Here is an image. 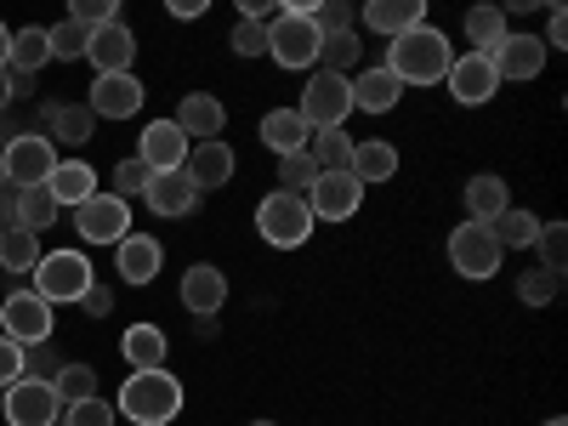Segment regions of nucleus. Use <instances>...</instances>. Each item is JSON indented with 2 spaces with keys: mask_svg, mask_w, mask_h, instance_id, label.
<instances>
[{
  "mask_svg": "<svg viewBox=\"0 0 568 426\" xmlns=\"http://www.w3.org/2000/svg\"><path fill=\"white\" fill-rule=\"evenodd\" d=\"M449 63H455V52H449L444 29L420 23V29H409V34H398V40L387 45V63H382V69H387L398 85H438V80L449 74Z\"/></svg>",
  "mask_w": 568,
  "mask_h": 426,
  "instance_id": "obj_1",
  "label": "nucleus"
},
{
  "mask_svg": "<svg viewBox=\"0 0 568 426\" xmlns=\"http://www.w3.org/2000/svg\"><path fill=\"white\" fill-rule=\"evenodd\" d=\"M114 415H125L136 426H171L182 415V382L171 369H131L120 382Z\"/></svg>",
  "mask_w": 568,
  "mask_h": 426,
  "instance_id": "obj_2",
  "label": "nucleus"
},
{
  "mask_svg": "<svg viewBox=\"0 0 568 426\" xmlns=\"http://www.w3.org/2000/svg\"><path fill=\"white\" fill-rule=\"evenodd\" d=\"M91 284H98V278H91V262H85L80 251H45V256L34 262V296H40L45 307L80 302Z\"/></svg>",
  "mask_w": 568,
  "mask_h": 426,
  "instance_id": "obj_3",
  "label": "nucleus"
},
{
  "mask_svg": "<svg viewBox=\"0 0 568 426\" xmlns=\"http://www.w3.org/2000/svg\"><path fill=\"white\" fill-rule=\"evenodd\" d=\"M318 45H324V34H318L313 12H278L267 23V58L278 69H313L318 63Z\"/></svg>",
  "mask_w": 568,
  "mask_h": 426,
  "instance_id": "obj_4",
  "label": "nucleus"
},
{
  "mask_svg": "<svg viewBox=\"0 0 568 426\" xmlns=\"http://www.w3.org/2000/svg\"><path fill=\"white\" fill-rule=\"evenodd\" d=\"M256 227H262V240L273 251H296L307 245V233H313V211H307V194H273L256 205Z\"/></svg>",
  "mask_w": 568,
  "mask_h": 426,
  "instance_id": "obj_5",
  "label": "nucleus"
},
{
  "mask_svg": "<svg viewBox=\"0 0 568 426\" xmlns=\"http://www.w3.org/2000/svg\"><path fill=\"white\" fill-rule=\"evenodd\" d=\"M296 114L307 120V131H342L347 114H353V85H347V74H324V69H318V74L307 80V91H302Z\"/></svg>",
  "mask_w": 568,
  "mask_h": 426,
  "instance_id": "obj_6",
  "label": "nucleus"
},
{
  "mask_svg": "<svg viewBox=\"0 0 568 426\" xmlns=\"http://www.w3.org/2000/svg\"><path fill=\"white\" fill-rule=\"evenodd\" d=\"M0 165H7V182L12 187H34L58 171V149L45 131H23V136H7L0 142Z\"/></svg>",
  "mask_w": 568,
  "mask_h": 426,
  "instance_id": "obj_7",
  "label": "nucleus"
},
{
  "mask_svg": "<svg viewBox=\"0 0 568 426\" xmlns=\"http://www.w3.org/2000/svg\"><path fill=\"white\" fill-rule=\"evenodd\" d=\"M500 240L484 227V222H460L455 233H449V262H455V273L460 278H495L500 273Z\"/></svg>",
  "mask_w": 568,
  "mask_h": 426,
  "instance_id": "obj_8",
  "label": "nucleus"
},
{
  "mask_svg": "<svg viewBox=\"0 0 568 426\" xmlns=\"http://www.w3.org/2000/svg\"><path fill=\"white\" fill-rule=\"evenodd\" d=\"M0 336L18 342V347H40V342H52V307H45L34 291H12V296H0Z\"/></svg>",
  "mask_w": 568,
  "mask_h": 426,
  "instance_id": "obj_9",
  "label": "nucleus"
},
{
  "mask_svg": "<svg viewBox=\"0 0 568 426\" xmlns=\"http://www.w3.org/2000/svg\"><path fill=\"white\" fill-rule=\"evenodd\" d=\"M74 227L85 245H120L131 233V205L120 194H91L85 205H74Z\"/></svg>",
  "mask_w": 568,
  "mask_h": 426,
  "instance_id": "obj_10",
  "label": "nucleus"
},
{
  "mask_svg": "<svg viewBox=\"0 0 568 426\" xmlns=\"http://www.w3.org/2000/svg\"><path fill=\"white\" fill-rule=\"evenodd\" d=\"M358 205H364V182L353 171H318V182L307 187L313 222H347Z\"/></svg>",
  "mask_w": 568,
  "mask_h": 426,
  "instance_id": "obj_11",
  "label": "nucleus"
},
{
  "mask_svg": "<svg viewBox=\"0 0 568 426\" xmlns=\"http://www.w3.org/2000/svg\"><path fill=\"white\" fill-rule=\"evenodd\" d=\"M0 415H7V426H58L63 420V404H58L52 382H12Z\"/></svg>",
  "mask_w": 568,
  "mask_h": 426,
  "instance_id": "obj_12",
  "label": "nucleus"
},
{
  "mask_svg": "<svg viewBox=\"0 0 568 426\" xmlns=\"http://www.w3.org/2000/svg\"><path fill=\"white\" fill-rule=\"evenodd\" d=\"M142 98H149V91H142L136 74H98L85 109H91V120H131L142 109Z\"/></svg>",
  "mask_w": 568,
  "mask_h": 426,
  "instance_id": "obj_13",
  "label": "nucleus"
},
{
  "mask_svg": "<svg viewBox=\"0 0 568 426\" xmlns=\"http://www.w3.org/2000/svg\"><path fill=\"white\" fill-rule=\"evenodd\" d=\"M222 125H227V109H222V98H211V91H187V98L176 103V131L187 142H222Z\"/></svg>",
  "mask_w": 568,
  "mask_h": 426,
  "instance_id": "obj_14",
  "label": "nucleus"
},
{
  "mask_svg": "<svg viewBox=\"0 0 568 426\" xmlns=\"http://www.w3.org/2000/svg\"><path fill=\"white\" fill-rule=\"evenodd\" d=\"M187 142L182 131H176V120H154L149 131H142V142H136V160L149 165V171H182L187 165Z\"/></svg>",
  "mask_w": 568,
  "mask_h": 426,
  "instance_id": "obj_15",
  "label": "nucleus"
},
{
  "mask_svg": "<svg viewBox=\"0 0 568 426\" xmlns=\"http://www.w3.org/2000/svg\"><path fill=\"white\" fill-rule=\"evenodd\" d=\"M489 69H495V80H535L546 69V45L535 34H506L489 52Z\"/></svg>",
  "mask_w": 568,
  "mask_h": 426,
  "instance_id": "obj_16",
  "label": "nucleus"
},
{
  "mask_svg": "<svg viewBox=\"0 0 568 426\" xmlns=\"http://www.w3.org/2000/svg\"><path fill=\"white\" fill-rule=\"evenodd\" d=\"M444 80H449V91H455V103H466V109L489 103L495 91H500V80H495V69H489V58H484V52H466V58H455Z\"/></svg>",
  "mask_w": 568,
  "mask_h": 426,
  "instance_id": "obj_17",
  "label": "nucleus"
},
{
  "mask_svg": "<svg viewBox=\"0 0 568 426\" xmlns=\"http://www.w3.org/2000/svg\"><path fill=\"white\" fill-rule=\"evenodd\" d=\"M85 58L98 74H131V58H136V40L125 23H103V29H91L85 40Z\"/></svg>",
  "mask_w": 568,
  "mask_h": 426,
  "instance_id": "obj_18",
  "label": "nucleus"
},
{
  "mask_svg": "<svg viewBox=\"0 0 568 426\" xmlns=\"http://www.w3.org/2000/svg\"><path fill=\"white\" fill-rule=\"evenodd\" d=\"M222 302H227V273H222V267L194 262V267L182 273V307H187V313L216 318V313H222Z\"/></svg>",
  "mask_w": 568,
  "mask_h": 426,
  "instance_id": "obj_19",
  "label": "nucleus"
},
{
  "mask_svg": "<svg viewBox=\"0 0 568 426\" xmlns=\"http://www.w3.org/2000/svg\"><path fill=\"white\" fill-rule=\"evenodd\" d=\"M142 200H149L154 216H187L200 205V187L187 182V171H154L149 187H142Z\"/></svg>",
  "mask_w": 568,
  "mask_h": 426,
  "instance_id": "obj_20",
  "label": "nucleus"
},
{
  "mask_svg": "<svg viewBox=\"0 0 568 426\" xmlns=\"http://www.w3.org/2000/svg\"><path fill=\"white\" fill-rule=\"evenodd\" d=\"M187 182H194L200 187V194H205V187H227L233 182V171H240V160H233V149H227V142H194V149H187Z\"/></svg>",
  "mask_w": 568,
  "mask_h": 426,
  "instance_id": "obj_21",
  "label": "nucleus"
},
{
  "mask_svg": "<svg viewBox=\"0 0 568 426\" xmlns=\"http://www.w3.org/2000/svg\"><path fill=\"white\" fill-rule=\"evenodd\" d=\"M114 273L125 284H154V273H160V240L154 233H125L114 245Z\"/></svg>",
  "mask_w": 568,
  "mask_h": 426,
  "instance_id": "obj_22",
  "label": "nucleus"
},
{
  "mask_svg": "<svg viewBox=\"0 0 568 426\" xmlns=\"http://www.w3.org/2000/svg\"><path fill=\"white\" fill-rule=\"evenodd\" d=\"M347 85H353V109H364V114H393L404 98V85L387 69H358V74H347Z\"/></svg>",
  "mask_w": 568,
  "mask_h": 426,
  "instance_id": "obj_23",
  "label": "nucleus"
},
{
  "mask_svg": "<svg viewBox=\"0 0 568 426\" xmlns=\"http://www.w3.org/2000/svg\"><path fill=\"white\" fill-rule=\"evenodd\" d=\"M364 23H369L375 34L398 40V34H409V29L426 23V0H369V7H364Z\"/></svg>",
  "mask_w": 568,
  "mask_h": 426,
  "instance_id": "obj_24",
  "label": "nucleus"
},
{
  "mask_svg": "<svg viewBox=\"0 0 568 426\" xmlns=\"http://www.w3.org/2000/svg\"><path fill=\"white\" fill-rule=\"evenodd\" d=\"M262 142L284 160V154H307L313 131H307V120L296 109H273V114H262Z\"/></svg>",
  "mask_w": 568,
  "mask_h": 426,
  "instance_id": "obj_25",
  "label": "nucleus"
},
{
  "mask_svg": "<svg viewBox=\"0 0 568 426\" xmlns=\"http://www.w3.org/2000/svg\"><path fill=\"white\" fill-rule=\"evenodd\" d=\"M347 171L369 187V182H393L398 176V149L393 142H382V136H369V142H353V160H347Z\"/></svg>",
  "mask_w": 568,
  "mask_h": 426,
  "instance_id": "obj_26",
  "label": "nucleus"
},
{
  "mask_svg": "<svg viewBox=\"0 0 568 426\" xmlns=\"http://www.w3.org/2000/svg\"><path fill=\"white\" fill-rule=\"evenodd\" d=\"M45 187H52L58 211H63V205H85L91 194H98V171H91L85 160H58V171L45 176Z\"/></svg>",
  "mask_w": 568,
  "mask_h": 426,
  "instance_id": "obj_27",
  "label": "nucleus"
},
{
  "mask_svg": "<svg viewBox=\"0 0 568 426\" xmlns=\"http://www.w3.org/2000/svg\"><path fill=\"white\" fill-rule=\"evenodd\" d=\"M120 358L131 369H165V329L160 324H131L120 336Z\"/></svg>",
  "mask_w": 568,
  "mask_h": 426,
  "instance_id": "obj_28",
  "label": "nucleus"
},
{
  "mask_svg": "<svg viewBox=\"0 0 568 426\" xmlns=\"http://www.w3.org/2000/svg\"><path fill=\"white\" fill-rule=\"evenodd\" d=\"M91 131H98V120H91V109H80V103H52L45 109V136H52V149L58 142H91Z\"/></svg>",
  "mask_w": 568,
  "mask_h": 426,
  "instance_id": "obj_29",
  "label": "nucleus"
},
{
  "mask_svg": "<svg viewBox=\"0 0 568 426\" xmlns=\"http://www.w3.org/2000/svg\"><path fill=\"white\" fill-rule=\"evenodd\" d=\"M506 205H511V194H506L500 176H471V182H466V222H484V227H489Z\"/></svg>",
  "mask_w": 568,
  "mask_h": 426,
  "instance_id": "obj_30",
  "label": "nucleus"
},
{
  "mask_svg": "<svg viewBox=\"0 0 568 426\" xmlns=\"http://www.w3.org/2000/svg\"><path fill=\"white\" fill-rule=\"evenodd\" d=\"M45 63H52V40H45V29H18L12 34V58H7V69L12 74H40Z\"/></svg>",
  "mask_w": 568,
  "mask_h": 426,
  "instance_id": "obj_31",
  "label": "nucleus"
},
{
  "mask_svg": "<svg viewBox=\"0 0 568 426\" xmlns=\"http://www.w3.org/2000/svg\"><path fill=\"white\" fill-rule=\"evenodd\" d=\"M489 233L500 240V251H535V233H540V222H535V211H517V205H506V211L489 222Z\"/></svg>",
  "mask_w": 568,
  "mask_h": 426,
  "instance_id": "obj_32",
  "label": "nucleus"
},
{
  "mask_svg": "<svg viewBox=\"0 0 568 426\" xmlns=\"http://www.w3.org/2000/svg\"><path fill=\"white\" fill-rule=\"evenodd\" d=\"M58 222V200H52V187L45 182H34V187H18V227H29V233H45Z\"/></svg>",
  "mask_w": 568,
  "mask_h": 426,
  "instance_id": "obj_33",
  "label": "nucleus"
},
{
  "mask_svg": "<svg viewBox=\"0 0 568 426\" xmlns=\"http://www.w3.org/2000/svg\"><path fill=\"white\" fill-rule=\"evenodd\" d=\"M40 256H45L40 233H29V227H7V233H0V267H7V273H34Z\"/></svg>",
  "mask_w": 568,
  "mask_h": 426,
  "instance_id": "obj_34",
  "label": "nucleus"
},
{
  "mask_svg": "<svg viewBox=\"0 0 568 426\" xmlns=\"http://www.w3.org/2000/svg\"><path fill=\"white\" fill-rule=\"evenodd\" d=\"M506 34H511V29H506V12H500V7H471V12H466V40L478 45L484 58L495 52Z\"/></svg>",
  "mask_w": 568,
  "mask_h": 426,
  "instance_id": "obj_35",
  "label": "nucleus"
},
{
  "mask_svg": "<svg viewBox=\"0 0 568 426\" xmlns=\"http://www.w3.org/2000/svg\"><path fill=\"white\" fill-rule=\"evenodd\" d=\"M358 58H364V40H358V29L324 34V45H318V63H324V74H347Z\"/></svg>",
  "mask_w": 568,
  "mask_h": 426,
  "instance_id": "obj_36",
  "label": "nucleus"
},
{
  "mask_svg": "<svg viewBox=\"0 0 568 426\" xmlns=\"http://www.w3.org/2000/svg\"><path fill=\"white\" fill-rule=\"evenodd\" d=\"M307 160H313L318 171H347V160H353V136H347V131H313Z\"/></svg>",
  "mask_w": 568,
  "mask_h": 426,
  "instance_id": "obj_37",
  "label": "nucleus"
},
{
  "mask_svg": "<svg viewBox=\"0 0 568 426\" xmlns=\"http://www.w3.org/2000/svg\"><path fill=\"white\" fill-rule=\"evenodd\" d=\"M52 393H58L63 409H69V404H85V398H98V369H91V364H63V375L52 382Z\"/></svg>",
  "mask_w": 568,
  "mask_h": 426,
  "instance_id": "obj_38",
  "label": "nucleus"
},
{
  "mask_svg": "<svg viewBox=\"0 0 568 426\" xmlns=\"http://www.w3.org/2000/svg\"><path fill=\"white\" fill-rule=\"evenodd\" d=\"M63 353L52 347V342H40V347H23V382H58L63 375Z\"/></svg>",
  "mask_w": 568,
  "mask_h": 426,
  "instance_id": "obj_39",
  "label": "nucleus"
},
{
  "mask_svg": "<svg viewBox=\"0 0 568 426\" xmlns=\"http://www.w3.org/2000/svg\"><path fill=\"white\" fill-rule=\"evenodd\" d=\"M313 182H318V165L307 154H284L278 160V194H307Z\"/></svg>",
  "mask_w": 568,
  "mask_h": 426,
  "instance_id": "obj_40",
  "label": "nucleus"
},
{
  "mask_svg": "<svg viewBox=\"0 0 568 426\" xmlns=\"http://www.w3.org/2000/svg\"><path fill=\"white\" fill-rule=\"evenodd\" d=\"M45 40H52V58H85L91 29H85V23H74V18H63V23L45 29Z\"/></svg>",
  "mask_w": 568,
  "mask_h": 426,
  "instance_id": "obj_41",
  "label": "nucleus"
},
{
  "mask_svg": "<svg viewBox=\"0 0 568 426\" xmlns=\"http://www.w3.org/2000/svg\"><path fill=\"white\" fill-rule=\"evenodd\" d=\"M535 251H540V267L562 273V251H568V227H562V222H540V233H535Z\"/></svg>",
  "mask_w": 568,
  "mask_h": 426,
  "instance_id": "obj_42",
  "label": "nucleus"
},
{
  "mask_svg": "<svg viewBox=\"0 0 568 426\" xmlns=\"http://www.w3.org/2000/svg\"><path fill=\"white\" fill-rule=\"evenodd\" d=\"M58 426H114V404L98 393V398H85V404H69Z\"/></svg>",
  "mask_w": 568,
  "mask_h": 426,
  "instance_id": "obj_43",
  "label": "nucleus"
},
{
  "mask_svg": "<svg viewBox=\"0 0 568 426\" xmlns=\"http://www.w3.org/2000/svg\"><path fill=\"white\" fill-rule=\"evenodd\" d=\"M517 296H524L529 307H546V302L557 296V273H551V267H529L524 278H517Z\"/></svg>",
  "mask_w": 568,
  "mask_h": 426,
  "instance_id": "obj_44",
  "label": "nucleus"
},
{
  "mask_svg": "<svg viewBox=\"0 0 568 426\" xmlns=\"http://www.w3.org/2000/svg\"><path fill=\"white\" fill-rule=\"evenodd\" d=\"M149 176H154V171L142 165L136 154H131V160H120V165H114V194L131 205V194H142V187H149Z\"/></svg>",
  "mask_w": 568,
  "mask_h": 426,
  "instance_id": "obj_45",
  "label": "nucleus"
},
{
  "mask_svg": "<svg viewBox=\"0 0 568 426\" xmlns=\"http://www.w3.org/2000/svg\"><path fill=\"white\" fill-rule=\"evenodd\" d=\"M233 52H240V58H262L267 52V23H256V18L233 23Z\"/></svg>",
  "mask_w": 568,
  "mask_h": 426,
  "instance_id": "obj_46",
  "label": "nucleus"
},
{
  "mask_svg": "<svg viewBox=\"0 0 568 426\" xmlns=\"http://www.w3.org/2000/svg\"><path fill=\"white\" fill-rule=\"evenodd\" d=\"M69 18L85 23V29H103V23H120V7H114V0H74Z\"/></svg>",
  "mask_w": 568,
  "mask_h": 426,
  "instance_id": "obj_47",
  "label": "nucleus"
},
{
  "mask_svg": "<svg viewBox=\"0 0 568 426\" xmlns=\"http://www.w3.org/2000/svg\"><path fill=\"white\" fill-rule=\"evenodd\" d=\"M12 382H23V347L0 336V393H7Z\"/></svg>",
  "mask_w": 568,
  "mask_h": 426,
  "instance_id": "obj_48",
  "label": "nucleus"
},
{
  "mask_svg": "<svg viewBox=\"0 0 568 426\" xmlns=\"http://www.w3.org/2000/svg\"><path fill=\"white\" fill-rule=\"evenodd\" d=\"M80 307H85L91 318H109V307H114V296H109V284H91V291L80 296Z\"/></svg>",
  "mask_w": 568,
  "mask_h": 426,
  "instance_id": "obj_49",
  "label": "nucleus"
},
{
  "mask_svg": "<svg viewBox=\"0 0 568 426\" xmlns=\"http://www.w3.org/2000/svg\"><path fill=\"white\" fill-rule=\"evenodd\" d=\"M7 227H18V187L12 182L0 187V233H7Z\"/></svg>",
  "mask_w": 568,
  "mask_h": 426,
  "instance_id": "obj_50",
  "label": "nucleus"
},
{
  "mask_svg": "<svg viewBox=\"0 0 568 426\" xmlns=\"http://www.w3.org/2000/svg\"><path fill=\"white\" fill-rule=\"evenodd\" d=\"M540 45H546V52L568 45V18H562V12H551V29H546V40H540Z\"/></svg>",
  "mask_w": 568,
  "mask_h": 426,
  "instance_id": "obj_51",
  "label": "nucleus"
},
{
  "mask_svg": "<svg viewBox=\"0 0 568 426\" xmlns=\"http://www.w3.org/2000/svg\"><path fill=\"white\" fill-rule=\"evenodd\" d=\"M205 0H171V18H200Z\"/></svg>",
  "mask_w": 568,
  "mask_h": 426,
  "instance_id": "obj_52",
  "label": "nucleus"
},
{
  "mask_svg": "<svg viewBox=\"0 0 568 426\" xmlns=\"http://www.w3.org/2000/svg\"><path fill=\"white\" fill-rule=\"evenodd\" d=\"M7 58H12V29L0 23V69H7Z\"/></svg>",
  "mask_w": 568,
  "mask_h": 426,
  "instance_id": "obj_53",
  "label": "nucleus"
},
{
  "mask_svg": "<svg viewBox=\"0 0 568 426\" xmlns=\"http://www.w3.org/2000/svg\"><path fill=\"white\" fill-rule=\"evenodd\" d=\"M12 103V69H0V109Z\"/></svg>",
  "mask_w": 568,
  "mask_h": 426,
  "instance_id": "obj_54",
  "label": "nucleus"
},
{
  "mask_svg": "<svg viewBox=\"0 0 568 426\" xmlns=\"http://www.w3.org/2000/svg\"><path fill=\"white\" fill-rule=\"evenodd\" d=\"M0 187H7V165H0Z\"/></svg>",
  "mask_w": 568,
  "mask_h": 426,
  "instance_id": "obj_55",
  "label": "nucleus"
},
{
  "mask_svg": "<svg viewBox=\"0 0 568 426\" xmlns=\"http://www.w3.org/2000/svg\"><path fill=\"white\" fill-rule=\"evenodd\" d=\"M256 426H273V420H256Z\"/></svg>",
  "mask_w": 568,
  "mask_h": 426,
  "instance_id": "obj_56",
  "label": "nucleus"
},
{
  "mask_svg": "<svg viewBox=\"0 0 568 426\" xmlns=\"http://www.w3.org/2000/svg\"><path fill=\"white\" fill-rule=\"evenodd\" d=\"M546 426H562V420H546Z\"/></svg>",
  "mask_w": 568,
  "mask_h": 426,
  "instance_id": "obj_57",
  "label": "nucleus"
},
{
  "mask_svg": "<svg viewBox=\"0 0 568 426\" xmlns=\"http://www.w3.org/2000/svg\"><path fill=\"white\" fill-rule=\"evenodd\" d=\"M0 404H7V393H0Z\"/></svg>",
  "mask_w": 568,
  "mask_h": 426,
  "instance_id": "obj_58",
  "label": "nucleus"
},
{
  "mask_svg": "<svg viewBox=\"0 0 568 426\" xmlns=\"http://www.w3.org/2000/svg\"><path fill=\"white\" fill-rule=\"evenodd\" d=\"M0 136H7V131H0Z\"/></svg>",
  "mask_w": 568,
  "mask_h": 426,
  "instance_id": "obj_59",
  "label": "nucleus"
}]
</instances>
